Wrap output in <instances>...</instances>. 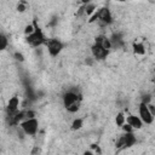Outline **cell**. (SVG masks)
Listing matches in <instances>:
<instances>
[{
	"mask_svg": "<svg viewBox=\"0 0 155 155\" xmlns=\"http://www.w3.org/2000/svg\"><path fill=\"white\" fill-rule=\"evenodd\" d=\"M63 104L68 111L76 113L81 105V97L73 91H68L63 96Z\"/></svg>",
	"mask_w": 155,
	"mask_h": 155,
	"instance_id": "obj_1",
	"label": "cell"
},
{
	"mask_svg": "<svg viewBox=\"0 0 155 155\" xmlns=\"http://www.w3.org/2000/svg\"><path fill=\"white\" fill-rule=\"evenodd\" d=\"M27 42L34 47L36 46H40L42 44L46 42V39H45V35L44 33L41 31V29L38 27L36 23H34V31L30 33L29 35H27Z\"/></svg>",
	"mask_w": 155,
	"mask_h": 155,
	"instance_id": "obj_2",
	"label": "cell"
},
{
	"mask_svg": "<svg viewBox=\"0 0 155 155\" xmlns=\"http://www.w3.org/2000/svg\"><path fill=\"white\" fill-rule=\"evenodd\" d=\"M38 127H39V122L35 117L24 119V120L21 121V128L28 136H34L38 131Z\"/></svg>",
	"mask_w": 155,
	"mask_h": 155,
	"instance_id": "obj_3",
	"label": "cell"
},
{
	"mask_svg": "<svg viewBox=\"0 0 155 155\" xmlns=\"http://www.w3.org/2000/svg\"><path fill=\"white\" fill-rule=\"evenodd\" d=\"M138 111H139V117H140V120H142L144 124H147V125L153 124V121H154V115L150 113V110L148 109V105H147L145 103L142 102V103L139 104Z\"/></svg>",
	"mask_w": 155,
	"mask_h": 155,
	"instance_id": "obj_4",
	"label": "cell"
},
{
	"mask_svg": "<svg viewBox=\"0 0 155 155\" xmlns=\"http://www.w3.org/2000/svg\"><path fill=\"white\" fill-rule=\"evenodd\" d=\"M45 44H46V47H47L48 53H50L52 57L57 56V54L62 51V48H63V44H62L58 39H50V40H46Z\"/></svg>",
	"mask_w": 155,
	"mask_h": 155,
	"instance_id": "obj_5",
	"label": "cell"
},
{
	"mask_svg": "<svg viewBox=\"0 0 155 155\" xmlns=\"http://www.w3.org/2000/svg\"><path fill=\"white\" fill-rule=\"evenodd\" d=\"M91 53H92V56L96 58V59H104L107 56H108V51L105 50V48H103L99 44H93L92 46H91Z\"/></svg>",
	"mask_w": 155,
	"mask_h": 155,
	"instance_id": "obj_6",
	"label": "cell"
},
{
	"mask_svg": "<svg viewBox=\"0 0 155 155\" xmlns=\"http://www.w3.org/2000/svg\"><path fill=\"white\" fill-rule=\"evenodd\" d=\"M136 143V137L132 132H126L117 142V147H132Z\"/></svg>",
	"mask_w": 155,
	"mask_h": 155,
	"instance_id": "obj_7",
	"label": "cell"
},
{
	"mask_svg": "<svg viewBox=\"0 0 155 155\" xmlns=\"http://www.w3.org/2000/svg\"><path fill=\"white\" fill-rule=\"evenodd\" d=\"M126 122L132 127V128H136V130H139L142 128V125H143V121L140 120L139 116H136V115H130L126 117Z\"/></svg>",
	"mask_w": 155,
	"mask_h": 155,
	"instance_id": "obj_8",
	"label": "cell"
},
{
	"mask_svg": "<svg viewBox=\"0 0 155 155\" xmlns=\"http://www.w3.org/2000/svg\"><path fill=\"white\" fill-rule=\"evenodd\" d=\"M96 44H99L103 48H105L107 51H109L111 48V42H110V39H108L107 36L104 35H99L96 38Z\"/></svg>",
	"mask_w": 155,
	"mask_h": 155,
	"instance_id": "obj_9",
	"label": "cell"
},
{
	"mask_svg": "<svg viewBox=\"0 0 155 155\" xmlns=\"http://www.w3.org/2000/svg\"><path fill=\"white\" fill-rule=\"evenodd\" d=\"M19 107V99L18 97H12L10 98L8 103H7V113H15L18 110Z\"/></svg>",
	"mask_w": 155,
	"mask_h": 155,
	"instance_id": "obj_10",
	"label": "cell"
},
{
	"mask_svg": "<svg viewBox=\"0 0 155 155\" xmlns=\"http://www.w3.org/2000/svg\"><path fill=\"white\" fill-rule=\"evenodd\" d=\"M133 51L137 54H144L145 53V46L143 44H133Z\"/></svg>",
	"mask_w": 155,
	"mask_h": 155,
	"instance_id": "obj_11",
	"label": "cell"
},
{
	"mask_svg": "<svg viewBox=\"0 0 155 155\" xmlns=\"http://www.w3.org/2000/svg\"><path fill=\"white\" fill-rule=\"evenodd\" d=\"M115 122L117 126H122L125 122H126V116L124 115V113H119L116 115V119H115Z\"/></svg>",
	"mask_w": 155,
	"mask_h": 155,
	"instance_id": "obj_12",
	"label": "cell"
},
{
	"mask_svg": "<svg viewBox=\"0 0 155 155\" xmlns=\"http://www.w3.org/2000/svg\"><path fill=\"white\" fill-rule=\"evenodd\" d=\"M7 44H8L7 38H6V36H5L2 33H0V51L5 50V48L7 47Z\"/></svg>",
	"mask_w": 155,
	"mask_h": 155,
	"instance_id": "obj_13",
	"label": "cell"
},
{
	"mask_svg": "<svg viewBox=\"0 0 155 155\" xmlns=\"http://www.w3.org/2000/svg\"><path fill=\"white\" fill-rule=\"evenodd\" d=\"M82 119H75L74 121H73V124H71V128L73 130H80L81 127H82Z\"/></svg>",
	"mask_w": 155,
	"mask_h": 155,
	"instance_id": "obj_14",
	"label": "cell"
},
{
	"mask_svg": "<svg viewBox=\"0 0 155 155\" xmlns=\"http://www.w3.org/2000/svg\"><path fill=\"white\" fill-rule=\"evenodd\" d=\"M94 8H96V6H94V5L87 4V5H86V7H85L84 10H85V13H87V15H92V13L94 12Z\"/></svg>",
	"mask_w": 155,
	"mask_h": 155,
	"instance_id": "obj_15",
	"label": "cell"
},
{
	"mask_svg": "<svg viewBox=\"0 0 155 155\" xmlns=\"http://www.w3.org/2000/svg\"><path fill=\"white\" fill-rule=\"evenodd\" d=\"M34 31V25H31V24H29V25H27L25 27V30H24V33L27 34V35H29L30 33H33Z\"/></svg>",
	"mask_w": 155,
	"mask_h": 155,
	"instance_id": "obj_16",
	"label": "cell"
},
{
	"mask_svg": "<svg viewBox=\"0 0 155 155\" xmlns=\"http://www.w3.org/2000/svg\"><path fill=\"white\" fill-rule=\"evenodd\" d=\"M15 57H16V59L17 61H23V56H22V53H15Z\"/></svg>",
	"mask_w": 155,
	"mask_h": 155,
	"instance_id": "obj_17",
	"label": "cell"
},
{
	"mask_svg": "<svg viewBox=\"0 0 155 155\" xmlns=\"http://www.w3.org/2000/svg\"><path fill=\"white\" fill-rule=\"evenodd\" d=\"M17 8H18V11H19V12H23V11L25 10V7H24V5H23V4H18Z\"/></svg>",
	"mask_w": 155,
	"mask_h": 155,
	"instance_id": "obj_18",
	"label": "cell"
}]
</instances>
